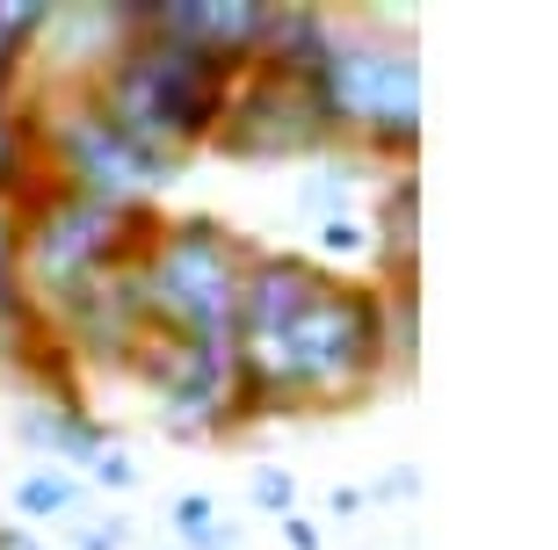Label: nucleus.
<instances>
[{
  "label": "nucleus",
  "instance_id": "f257e3e1",
  "mask_svg": "<svg viewBox=\"0 0 558 550\" xmlns=\"http://www.w3.org/2000/svg\"><path fill=\"white\" fill-rule=\"evenodd\" d=\"M392 377L385 290L349 283L312 254L254 246L232 305V406L240 420H305L377 399Z\"/></svg>",
  "mask_w": 558,
  "mask_h": 550
},
{
  "label": "nucleus",
  "instance_id": "f03ea898",
  "mask_svg": "<svg viewBox=\"0 0 558 550\" xmlns=\"http://www.w3.org/2000/svg\"><path fill=\"white\" fill-rule=\"evenodd\" d=\"M232 73L226 59H210L204 44H182L167 29H124V44L102 59L95 81H81L95 102L109 109V123H124L131 138L160 145V152H204L218 117L232 102Z\"/></svg>",
  "mask_w": 558,
  "mask_h": 550
},
{
  "label": "nucleus",
  "instance_id": "7ed1b4c3",
  "mask_svg": "<svg viewBox=\"0 0 558 550\" xmlns=\"http://www.w3.org/2000/svg\"><path fill=\"white\" fill-rule=\"evenodd\" d=\"M247 261H254V240L232 232L218 210H174V218H160L153 246L131 268L145 341L232 347V305H240Z\"/></svg>",
  "mask_w": 558,
  "mask_h": 550
},
{
  "label": "nucleus",
  "instance_id": "20e7f679",
  "mask_svg": "<svg viewBox=\"0 0 558 550\" xmlns=\"http://www.w3.org/2000/svg\"><path fill=\"white\" fill-rule=\"evenodd\" d=\"M15 218H22V283H29V305L59 311L81 290L138 268V254L153 246L167 210L160 204H102V196H73L59 182H37L15 204Z\"/></svg>",
  "mask_w": 558,
  "mask_h": 550
},
{
  "label": "nucleus",
  "instance_id": "39448f33",
  "mask_svg": "<svg viewBox=\"0 0 558 550\" xmlns=\"http://www.w3.org/2000/svg\"><path fill=\"white\" fill-rule=\"evenodd\" d=\"M319 95H327L349 145H363L371 160L414 167V152H421V51H414V29H407L399 8H377L363 29L333 37Z\"/></svg>",
  "mask_w": 558,
  "mask_h": 550
},
{
  "label": "nucleus",
  "instance_id": "423d86ee",
  "mask_svg": "<svg viewBox=\"0 0 558 550\" xmlns=\"http://www.w3.org/2000/svg\"><path fill=\"white\" fill-rule=\"evenodd\" d=\"M22 95H37L29 117H37L44 182L73 188V196H102V204H160V188L182 182V152L131 138L87 87H22Z\"/></svg>",
  "mask_w": 558,
  "mask_h": 550
},
{
  "label": "nucleus",
  "instance_id": "0eeeda50",
  "mask_svg": "<svg viewBox=\"0 0 558 550\" xmlns=\"http://www.w3.org/2000/svg\"><path fill=\"white\" fill-rule=\"evenodd\" d=\"M204 152L247 160V167H283V160H333V152H349V138H341L319 81H290V73H269V65H247L232 81V102Z\"/></svg>",
  "mask_w": 558,
  "mask_h": 550
},
{
  "label": "nucleus",
  "instance_id": "6e6552de",
  "mask_svg": "<svg viewBox=\"0 0 558 550\" xmlns=\"http://www.w3.org/2000/svg\"><path fill=\"white\" fill-rule=\"evenodd\" d=\"M131 377L153 399L160 428L174 442H232L247 428L232 406V347H196V341H138Z\"/></svg>",
  "mask_w": 558,
  "mask_h": 550
},
{
  "label": "nucleus",
  "instance_id": "1a4fd4ad",
  "mask_svg": "<svg viewBox=\"0 0 558 550\" xmlns=\"http://www.w3.org/2000/svg\"><path fill=\"white\" fill-rule=\"evenodd\" d=\"M44 327L65 341V355H73V363L109 369V377H131V355H138V341H145L131 268H124V276H109V283H95V290H81L73 305L44 311Z\"/></svg>",
  "mask_w": 558,
  "mask_h": 550
},
{
  "label": "nucleus",
  "instance_id": "9d476101",
  "mask_svg": "<svg viewBox=\"0 0 558 550\" xmlns=\"http://www.w3.org/2000/svg\"><path fill=\"white\" fill-rule=\"evenodd\" d=\"M371 283L377 290H421V174L392 167L371 204Z\"/></svg>",
  "mask_w": 558,
  "mask_h": 550
},
{
  "label": "nucleus",
  "instance_id": "9b49d317",
  "mask_svg": "<svg viewBox=\"0 0 558 550\" xmlns=\"http://www.w3.org/2000/svg\"><path fill=\"white\" fill-rule=\"evenodd\" d=\"M15 442L51 456V470H95L117 449V435L95 420L87 406H51V399H15Z\"/></svg>",
  "mask_w": 558,
  "mask_h": 550
},
{
  "label": "nucleus",
  "instance_id": "f8f14e48",
  "mask_svg": "<svg viewBox=\"0 0 558 550\" xmlns=\"http://www.w3.org/2000/svg\"><path fill=\"white\" fill-rule=\"evenodd\" d=\"M44 333V311L29 305V283H22V218L15 204H0V363L15 369V355Z\"/></svg>",
  "mask_w": 558,
  "mask_h": 550
},
{
  "label": "nucleus",
  "instance_id": "ddd939ff",
  "mask_svg": "<svg viewBox=\"0 0 558 550\" xmlns=\"http://www.w3.org/2000/svg\"><path fill=\"white\" fill-rule=\"evenodd\" d=\"M37 182H44V160H37L29 95H0V204H22Z\"/></svg>",
  "mask_w": 558,
  "mask_h": 550
},
{
  "label": "nucleus",
  "instance_id": "4468645a",
  "mask_svg": "<svg viewBox=\"0 0 558 550\" xmlns=\"http://www.w3.org/2000/svg\"><path fill=\"white\" fill-rule=\"evenodd\" d=\"M44 29H51V0H0V95L29 87Z\"/></svg>",
  "mask_w": 558,
  "mask_h": 550
},
{
  "label": "nucleus",
  "instance_id": "2eb2a0df",
  "mask_svg": "<svg viewBox=\"0 0 558 550\" xmlns=\"http://www.w3.org/2000/svg\"><path fill=\"white\" fill-rule=\"evenodd\" d=\"M15 522H87V478H73V470H22L15 478Z\"/></svg>",
  "mask_w": 558,
  "mask_h": 550
},
{
  "label": "nucleus",
  "instance_id": "dca6fc26",
  "mask_svg": "<svg viewBox=\"0 0 558 550\" xmlns=\"http://www.w3.org/2000/svg\"><path fill=\"white\" fill-rule=\"evenodd\" d=\"M371 182V167L349 160V152H333V160H312L305 167V182H298V210L305 218H355V188Z\"/></svg>",
  "mask_w": 558,
  "mask_h": 550
},
{
  "label": "nucleus",
  "instance_id": "f3484780",
  "mask_svg": "<svg viewBox=\"0 0 558 550\" xmlns=\"http://www.w3.org/2000/svg\"><path fill=\"white\" fill-rule=\"evenodd\" d=\"M385 333H392V377L407 384L421 355V290H385Z\"/></svg>",
  "mask_w": 558,
  "mask_h": 550
},
{
  "label": "nucleus",
  "instance_id": "a211bd4d",
  "mask_svg": "<svg viewBox=\"0 0 558 550\" xmlns=\"http://www.w3.org/2000/svg\"><path fill=\"white\" fill-rule=\"evenodd\" d=\"M247 500H254V514L283 522V514H298V478H290L283 464H254L247 470Z\"/></svg>",
  "mask_w": 558,
  "mask_h": 550
},
{
  "label": "nucleus",
  "instance_id": "6ab92c4d",
  "mask_svg": "<svg viewBox=\"0 0 558 550\" xmlns=\"http://www.w3.org/2000/svg\"><path fill=\"white\" fill-rule=\"evenodd\" d=\"M167 529H174V543H182V550H196L204 536H218V500H210V492H174Z\"/></svg>",
  "mask_w": 558,
  "mask_h": 550
},
{
  "label": "nucleus",
  "instance_id": "aec40b11",
  "mask_svg": "<svg viewBox=\"0 0 558 550\" xmlns=\"http://www.w3.org/2000/svg\"><path fill=\"white\" fill-rule=\"evenodd\" d=\"M319 254H327V261L371 254V224H363V218H327V224H319Z\"/></svg>",
  "mask_w": 558,
  "mask_h": 550
},
{
  "label": "nucleus",
  "instance_id": "412c9836",
  "mask_svg": "<svg viewBox=\"0 0 558 550\" xmlns=\"http://www.w3.org/2000/svg\"><path fill=\"white\" fill-rule=\"evenodd\" d=\"M131 543V514H102V522H73L65 550H124Z\"/></svg>",
  "mask_w": 558,
  "mask_h": 550
},
{
  "label": "nucleus",
  "instance_id": "4be33fe9",
  "mask_svg": "<svg viewBox=\"0 0 558 550\" xmlns=\"http://www.w3.org/2000/svg\"><path fill=\"white\" fill-rule=\"evenodd\" d=\"M95 486H102V492H138V486H145V470H138V456H131V449H109L102 464L87 470V492H95Z\"/></svg>",
  "mask_w": 558,
  "mask_h": 550
},
{
  "label": "nucleus",
  "instance_id": "5701e85b",
  "mask_svg": "<svg viewBox=\"0 0 558 550\" xmlns=\"http://www.w3.org/2000/svg\"><path fill=\"white\" fill-rule=\"evenodd\" d=\"M363 492H371V508H377V500H421V470L414 464H392L377 486H363Z\"/></svg>",
  "mask_w": 558,
  "mask_h": 550
},
{
  "label": "nucleus",
  "instance_id": "b1692460",
  "mask_svg": "<svg viewBox=\"0 0 558 550\" xmlns=\"http://www.w3.org/2000/svg\"><path fill=\"white\" fill-rule=\"evenodd\" d=\"M276 529H283V550H327V529H319V522H312L305 508H298V514H283Z\"/></svg>",
  "mask_w": 558,
  "mask_h": 550
},
{
  "label": "nucleus",
  "instance_id": "393cba45",
  "mask_svg": "<svg viewBox=\"0 0 558 550\" xmlns=\"http://www.w3.org/2000/svg\"><path fill=\"white\" fill-rule=\"evenodd\" d=\"M363 508H371V492H363V486H333L327 492V514H333V522H363Z\"/></svg>",
  "mask_w": 558,
  "mask_h": 550
},
{
  "label": "nucleus",
  "instance_id": "a878e982",
  "mask_svg": "<svg viewBox=\"0 0 558 550\" xmlns=\"http://www.w3.org/2000/svg\"><path fill=\"white\" fill-rule=\"evenodd\" d=\"M0 550H44V543L22 529V522H0Z\"/></svg>",
  "mask_w": 558,
  "mask_h": 550
},
{
  "label": "nucleus",
  "instance_id": "bb28decb",
  "mask_svg": "<svg viewBox=\"0 0 558 550\" xmlns=\"http://www.w3.org/2000/svg\"><path fill=\"white\" fill-rule=\"evenodd\" d=\"M196 550H240V529H226V522H218V536H204Z\"/></svg>",
  "mask_w": 558,
  "mask_h": 550
}]
</instances>
